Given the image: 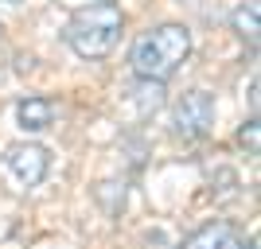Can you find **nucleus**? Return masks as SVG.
Instances as JSON below:
<instances>
[{
    "instance_id": "1",
    "label": "nucleus",
    "mask_w": 261,
    "mask_h": 249,
    "mask_svg": "<svg viewBox=\"0 0 261 249\" xmlns=\"http://www.w3.org/2000/svg\"><path fill=\"white\" fill-rule=\"evenodd\" d=\"M191 54V32L184 23H160L152 32L137 35V43L129 51V66L141 82H168V78L187 63Z\"/></svg>"
},
{
    "instance_id": "5",
    "label": "nucleus",
    "mask_w": 261,
    "mask_h": 249,
    "mask_svg": "<svg viewBox=\"0 0 261 249\" xmlns=\"http://www.w3.org/2000/svg\"><path fill=\"white\" fill-rule=\"evenodd\" d=\"M184 249H250V241H246V234H242L234 222L215 218L207 226H199L195 234L184 241Z\"/></svg>"
},
{
    "instance_id": "9",
    "label": "nucleus",
    "mask_w": 261,
    "mask_h": 249,
    "mask_svg": "<svg viewBox=\"0 0 261 249\" xmlns=\"http://www.w3.org/2000/svg\"><path fill=\"white\" fill-rule=\"evenodd\" d=\"M0 32H4V27H0Z\"/></svg>"
},
{
    "instance_id": "10",
    "label": "nucleus",
    "mask_w": 261,
    "mask_h": 249,
    "mask_svg": "<svg viewBox=\"0 0 261 249\" xmlns=\"http://www.w3.org/2000/svg\"><path fill=\"white\" fill-rule=\"evenodd\" d=\"M12 4H16V0H12Z\"/></svg>"
},
{
    "instance_id": "6",
    "label": "nucleus",
    "mask_w": 261,
    "mask_h": 249,
    "mask_svg": "<svg viewBox=\"0 0 261 249\" xmlns=\"http://www.w3.org/2000/svg\"><path fill=\"white\" fill-rule=\"evenodd\" d=\"M16 125L23 132H43L55 125V101L51 98H20L16 101Z\"/></svg>"
},
{
    "instance_id": "8",
    "label": "nucleus",
    "mask_w": 261,
    "mask_h": 249,
    "mask_svg": "<svg viewBox=\"0 0 261 249\" xmlns=\"http://www.w3.org/2000/svg\"><path fill=\"white\" fill-rule=\"evenodd\" d=\"M238 141L246 144V152H250V156H257V117H250V121H246V125H242Z\"/></svg>"
},
{
    "instance_id": "3",
    "label": "nucleus",
    "mask_w": 261,
    "mask_h": 249,
    "mask_svg": "<svg viewBox=\"0 0 261 249\" xmlns=\"http://www.w3.org/2000/svg\"><path fill=\"white\" fill-rule=\"evenodd\" d=\"M0 168H4V175H8V183L16 187V191H32V187H39L47 179V172H51V152L43 148V144H12L8 152H4V160H0Z\"/></svg>"
},
{
    "instance_id": "7",
    "label": "nucleus",
    "mask_w": 261,
    "mask_h": 249,
    "mask_svg": "<svg viewBox=\"0 0 261 249\" xmlns=\"http://www.w3.org/2000/svg\"><path fill=\"white\" fill-rule=\"evenodd\" d=\"M234 32H238L250 47H257V4H253V0L234 12Z\"/></svg>"
},
{
    "instance_id": "4",
    "label": "nucleus",
    "mask_w": 261,
    "mask_h": 249,
    "mask_svg": "<svg viewBox=\"0 0 261 249\" xmlns=\"http://www.w3.org/2000/svg\"><path fill=\"white\" fill-rule=\"evenodd\" d=\"M172 129L184 141H203L215 129V98L207 90H187L172 109Z\"/></svg>"
},
{
    "instance_id": "2",
    "label": "nucleus",
    "mask_w": 261,
    "mask_h": 249,
    "mask_svg": "<svg viewBox=\"0 0 261 249\" xmlns=\"http://www.w3.org/2000/svg\"><path fill=\"white\" fill-rule=\"evenodd\" d=\"M121 32H125V12H121L117 0H94V4H82V8L66 20V47L78 54V59H106L113 47H117Z\"/></svg>"
}]
</instances>
